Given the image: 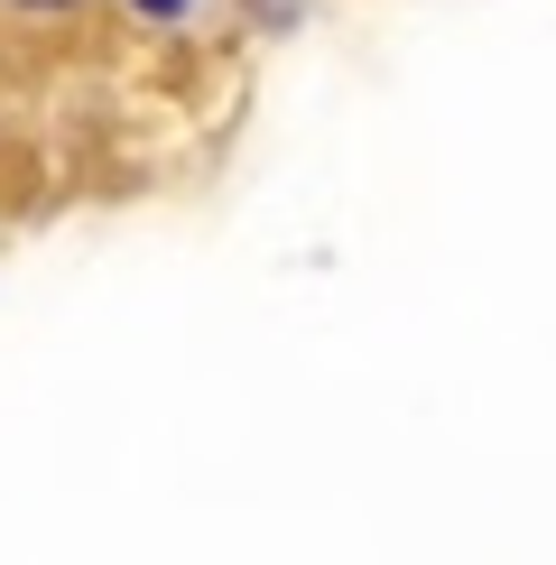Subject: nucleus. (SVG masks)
Returning <instances> with one entry per match:
<instances>
[{
  "mask_svg": "<svg viewBox=\"0 0 556 565\" xmlns=\"http://www.w3.org/2000/svg\"><path fill=\"white\" fill-rule=\"evenodd\" d=\"M130 10H149V19H177V10H185V0H130Z\"/></svg>",
  "mask_w": 556,
  "mask_h": 565,
  "instance_id": "f257e3e1",
  "label": "nucleus"
},
{
  "mask_svg": "<svg viewBox=\"0 0 556 565\" xmlns=\"http://www.w3.org/2000/svg\"><path fill=\"white\" fill-rule=\"evenodd\" d=\"M19 10H65V0H19Z\"/></svg>",
  "mask_w": 556,
  "mask_h": 565,
  "instance_id": "f03ea898",
  "label": "nucleus"
}]
</instances>
